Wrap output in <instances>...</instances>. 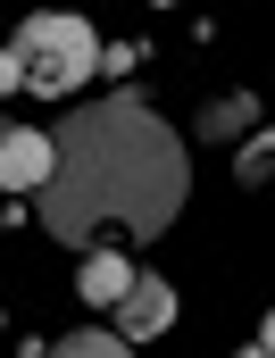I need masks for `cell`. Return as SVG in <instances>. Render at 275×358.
<instances>
[{"mask_svg":"<svg viewBox=\"0 0 275 358\" xmlns=\"http://www.w3.org/2000/svg\"><path fill=\"white\" fill-rule=\"evenodd\" d=\"M17 59H25V84L42 92V100H67V92L92 84V67H100V34H92L84 17H25L17 25V42H8Z\"/></svg>","mask_w":275,"mask_h":358,"instance_id":"2","label":"cell"},{"mask_svg":"<svg viewBox=\"0 0 275 358\" xmlns=\"http://www.w3.org/2000/svg\"><path fill=\"white\" fill-rule=\"evenodd\" d=\"M42 176H50V134H34V125H8L0 134V192H42Z\"/></svg>","mask_w":275,"mask_h":358,"instance_id":"4","label":"cell"},{"mask_svg":"<svg viewBox=\"0 0 275 358\" xmlns=\"http://www.w3.org/2000/svg\"><path fill=\"white\" fill-rule=\"evenodd\" d=\"M150 8H176V0H150Z\"/></svg>","mask_w":275,"mask_h":358,"instance_id":"12","label":"cell"},{"mask_svg":"<svg viewBox=\"0 0 275 358\" xmlns=\"http://www.w3.org/2000/svg\"><path fill=\"white\" fill-rule=\"evenodd\" d=\"M267 167H275V142H267V134H259V142H242L234 176H242V183H267Z\"/></svg>","mask_w":275,"mask_h":358,"instance_id":"8","label":"cell"},{"mask_svg":"<svg viewBox=\"0 0 275 358\" xmlns=\"http://www.w3.org/2000/svg\"><path fill=\"white\" fill-rule=\"evenodd\" d=\"M167 325H176V292H167L159 275H134L125 300H117V334H125V342H150V334H167Z\"/></svg>","mask_w":275,"mask_h":358,"instance_id":"3","label":"cell"},{"mask_svg":"<svg viewBox=\"0 0 275 358\" xmlns=\"http://www.w3.org/2000/svg\"><path fill=\"white\" fill-rule=\"evenodd\" d=\"M25 84V59H17V50H0V92H17Z\"/></svg>","mask_w":275,"mask_h":358,"instance_id":"10","label":"cell"},{"mask_svg":"<svg viewBox=\"0 0 275 358\" xmlns=\"http://www.w3.org/2000/svg\"><path fill=\"white\" fill-rule=\"evenodd\" d=\"M42 358H134V342H125V334H100V325H92V334H67L59 350H42Z\"/></svg>","mask_w":275,"mask_h":358,"instance_id":"7","label":"cell"},{"mask_svg":"<svg viewBox=\"0 0 275 358\" xmlns=\"http://www.w3.org/2000/svg\"><path fill=\"white\" fill-rule=\"evenodd\" d=\"M183 208V142L150 117L142 92H117L76 108L50 142V176L34 192V217L50 242H92L100 225H125L134 242H159Z\"/></svg>","mask_w":275,"mask_h":358,"instance_id":"1","label":"cell"},{"mask_svg":"<svg viewBox=\"0 0 275 358\" xmlns=\"http://www.w3.org/2000/svg\"><path fill=\"white\" fill-rule=\"evenodd\" d=\"M251 125H259V100H251V92H225V100L200 117V142H234V134H251Z\"/></svg>","mask_w":275,"mask_h":358,"instance_id":"6","label":"cell"},{"mask_svg":"<svg viewBox=\"0 0 275 358\" xmlns=\"http://www.w3.org/2000/svg\"><path fill=\"white\" fill-rule=\"evenodd\" d=\"M125 283H134L125 250H84V267H76V292H84L92 308H117V300H125Z\"/></svg>","mask_w":275,"mask_h":358,"instance_id":"5","label":"cell"},{"mask_svg":"<svg viewBox=\"0 0 275 358\" xmlns=\"http://www.w3.org/2000/svg\"><path fill=\"white\" fill-rule=\"evenodd\" d=\"M267 342H275V325H259V342H251V350H242V358H267Z\"/></svg>","mask_w":275,"mask_h":358,"instance_id":"11","label":"cell"},{"mask_svg":"<svg viewBox=\"0 0 275 358\" xmlns=\"http://www.w3.org/2000/svg\"><path fill=\"white\" fill-rule=\"evenodd\" d=\"M134 59H142V42H100V67H92V76H117V84H125Z\"/></svg>","mask_w":275,"mask_h":358,"instance_id":"9","label":"cell"}]
</instances>
